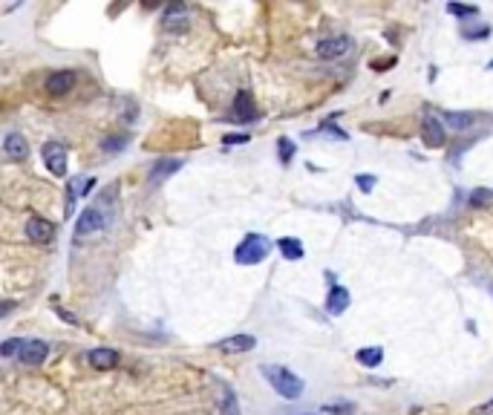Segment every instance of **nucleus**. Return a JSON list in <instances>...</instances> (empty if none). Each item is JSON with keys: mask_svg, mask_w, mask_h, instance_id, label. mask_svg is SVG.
<instances>
[{"mask_svg": "<svg viewBox=\"0 0 493 415\" xmlns=\"http://www.w3.org/2000/svg\"><path fill=\"white\" fill-rule=\"evenodd\" d=\"M76 87V72L72 69H58L47 78V93L50 96H67Z\"/></svg>", "mask_w": 493, "mask_h": 415, "instance_id": "1a4fd4ad", "label": "nucleus"}, {"mask_svg": "<svg viewBox=\"0 0 493 415\" xmlns=\"http://www.w3.org/2000/svg\"><path fill=\"white\" fill-rule=\"evenodd\" d=\"M47 355H50V344H47V340H26L21 355H18V361L23 366H41L43 361H47Z\"/></svg>", "mask_w": 493, "mask_h": 415, "instance_id": "423d86ee", "label": "nucleus"}, {"mask_svg": "<svg viewBox=\"0 0 493 415\" xmlns=\"http://www.w3.org/2000/svg\"><path fill=\"white\" fill-rule=\"evenodd\" d=\"M355 407L352 404H326L323 407V412H352Z\"/></svg>", "mask_w": 493, "mask_h": 415, "instance_id": "c85d7f7f", "label": "nucleus"}, {"mask_svg": "<svg viewBox=\"0 0 493 415\" xmlns=\"http://www.w3.org/2000/svg\"><path fill=\"white\" fill-rule=\"evenodd\" d=\"M3 153H6L12 161H26L29 144H26V139L21 136V133H9V136L3 139Z\"/></svg>", "mask_w": 493, "mask_h": 415, "instance_id": "f8f14e48", "label": "nucleus"}, {"mask_svg": "<svg viewBox=\"0 0 493 415\" xmlns=\"http://www.w3.org/2000/svg\"><path fill=\"white\" fill-rule=\"evenodd\" d=\"M277 251L286 260H303L306 257V248L297 236H283V240H277Z\"/></svg>", "mask_w": 493, "mask_h": 415, "instance_id": "f3484780", "label": "nucleus"}, {"mask_svg": "<svg viewBox=\"0 0 493 415\" xmlns=\"http://www.w3.org/2000/svg\"><path fill=\"white\" fill-rule=\"evenodd\" d=\"M355 361L361 363V366H366V369H375V366H381V361H384V349L381 346H369V349H358V355H355Z\"/></svg>", "mask_w": 493, "mask_h": 415, "instance_id": "a211bd4d", "label": "nucleus"}, {"mask_svg": "<svg viewBox=\"0 0 493 415\" xmlns=\"http://www.w3.org/2000/svg\"><path fill=\"white\" fill-rule=\"evenodd\" d=\"M219 412L222 415H240V401H237L234 390L222 387V395H219Z\"/></svg>", "mask_w": 493, "mask_h": 415, "instance_id": "6ab92c4d", "label": "nucleus"}, {"mask_svg": "<svg viewBox=\"0 0 493 415\" xmlns=\"http://www.w3.org/2000/svg\"><path fill=\"white\" fill-rule=\"evenodd\" d=\"M26 236L32 243H50L52 236H55V228H52V222L41 219V216H32V219L26 222Z\"/></svg>", "mask_w": 493, "mask_h": 415, "instance_id": "9b49d317", "label": "nucleus"}, {"mask_svg": "<svg viewBox=\"0 0 493 415\" xmlns=\"http://www.w3.org/2000/svg\"><path fill=\"white\" fill-rule=\"evenodd\" d=\"M222 142H226V144H245L248 142V133H231V136H226Z\"/></svg>", "mask_w": 493, "mask_h": 415, "instance_id": "cd10ccee", "label": "nucleus"}, {"mask_svg": "<svg viewBox=\"0 0 493 415\" xmlns=\"http://www.w3.org/2000/svg\"><path fill=\"white\" fill-rule=\"evenodd\" d=\"M176 170H182V161H179V159H159V161H153L151 173H147V182L159 185V182L168 179V176H173Z\"/></svg>", "mask_w": 493, "mask_h": 415, "instance_id": "9d476101", "label": "nucleus"}, {"mask_svg": "<svg viewBox=\"0 0 493 415\" xmlns=\"http://www.w3.org/2000/svg\"><path fill=\"white\" fill-rule=\"evenodd\" d=\"M355 182H358V188L366 190V194H369L372 185H375V176H355Z\"/></svg>", "mask_w": 493, "mask_h": 415, "instance_id": "a878e982", "label": "nucleus"}, {"mask_svg": "<svg viewBox=\"0 0 493 415\" xmlns=\"http://www.w3.org/2000/svg\"><path fill=\"white\" fill-rule=\"evenodd\" d=\"M188 26V9L182 3H173L164 9V29L168 32H179V29H185Z\"/></svg>", "mask_w": 493, "mask_h": 415, "instance_id": "dca6fc26", "label": "nucleus"}, {"mask_svg": "<svg viewBox=\"0 0 493 415\" xmlns=\"http://www.w3.org/2000/svg\"><path fill=\"white\" fill-rule=\"evenodd\" d=\"M306 415H315V412H306Z\"/></svg>", "mask_w": 493, "mask_h": 415, "instance_id": "473e14b6", "label": "nucleus"}, {"mask_svg": "<svg viewBox=\"0 0 493 415\" xmlns=\"http://www.w3.org/2000/svg\"><path fill=\"white\" fill-rule=\"evenodd\" d=\"M263 378L272 383V390L280 395V398H286V401H297V398L303 395L306 390V383L300 375H294L292 369L286 366H272V363H265L263 366Z\"/></svg>", "mask_w": 493, "mask_h": 415, "instance_id": "f257e3e1", "label": "nucleus"}, {"mask_svg": "<svg viewBox=\"0 0 493 415\" xmlns=\"http://www.w3.org/2000/svg\"><path fill=\"white\" fill-rule=\"evenodd\" d=\"M113 139H116V136H110L107 142H104V144H101V147H104V150H107V153H113V150H122V147L127 144L124 139H118V142H113Z\"/></svg>", "mask_w": 493, "mask_h": 415, "instance_id": "bb28decb", "label": "nucleus"}, {"mask_svg": "<svg viewBox=\"0 0 493 415\" xmlns=\"http://www.w3.org/2000/svg\"><path fill=\"white\" fill-rule=\"evenodd\" d=\"M470 415H493V398H490L487 404H482V407H473Z\"/></svg>", "mask_w": 493, "mask_h": 415, "instance_id": "c756f323", "label": "nucleus"}, {"mask_svg": "<svg viewBox=\"0 0 493 415\" xmlns=\"http://www.w3.org/2000/svg\"><path fill=\"white\" fill-rule=\"evenodd\" d=\"M23 344L26 340H18V337H9V340H3V346H0V352L6 355V358H12V355H21V349H23Z\"/></svg>", "mask_w": 493, "mask_h": 415, "instance_id": "b1692460", "label": "nucleus"}, {"mask_svg": "<svg viewBox=\"0 0 493 415\" xmlns=\"http://www.w3.org/2000/svg\"><path fill=\"white\" fill-rule=\"evenodd\" d=\"M268 248L272 245H268V240L263 234H248L245 240L234 248V260L240 265H257L268 257Z\"/></svg>", "mask_w": 493, "mask_h": 415, "instance_id": "f03ea898", "label": "nucleus"}, {"mask_svg": "<svg viewBox=\"0 0 493 415\" xmlns=\"http://www.w3.org/2000/svg\"><path fill=\"white\" fill-rule=\"evenodd\" d=\"M461 38L465 41H485V38H490V26H476V29H468V26H461Z\"/></svg>", "mask_w": 493, "mask_h": 415, "instance_id": "4be33fe9", "label": "nucleus"}, {"mask_svg": "<svg viewBox=\"0 0 493 415\" xmlns=\"http://www.w3.org/2000/svg\"><path fill=\"white\" fill-rule=\"evenodd\" d=\"M294 150H297V144H294L292 139H286V136L277 139V153H280V161H283V165H289V161L294 159Z\"/></svg>", "mask_w": 493, "mask_h": 415, "instance_id": "412c9836", "label": "nucleus"}, {"mask_svg": "<svg viewBox=\"0 0 493 415\" xmlns=\"http://www.w3.org/2000/svg\"><path fill=\"white\" fill-rule=\"evenodd\" d=\"M490 199H493V190L479 188V190H473V194H470V208H482V205L490 202Z\"/></svg>", "mask_w": 493, "mask_h": 415, "instance_id": "393cba45", "label": "nucleus"}, {"mask_svg": "<svg viewBox=\"0 0 493 415\" xmlns=\"http://www.w3.org/2000/svg\"><path fill=\"white\" fill-rule=\"evenodd\" d=\"M352 49V41L347 35H335V38H323L318 43V55L323 58V61H335V58L340 55H347Z\"/></svg>", "mask_w": 493, "mask_h": 415, "instance_id": "39448f33", "label": "nucleus"}, {"mask_svg": "<svg viewBox=\"0 0 493 415\" xmlns=\"http://www.w3.org/2000/svg\"><path fill=\"white\" fill-rule=\"evenodd\" d=\"M421 139H424L427 147H444L447 133H444V124L439 122L436 115H424L421 118Z\"/></svg>", "mask_w": 493, "mask_h": 415, "instance_id": "6e6552de", "label": "nucleus"}, {"mask_svg": "<svg viewBox=\"0 0 493 415\" xmlns=\"http://www.w3.org/2000/svg\"><path fill=\"white\" fill-rule=\"evenodd\" d=\"M393 64H395V58H386V61H375L372 67H375L378 72H384V67H393Z\"/></svg>", "mask_w": 493, "mask_h": 415, "instance_id": "7c9ffc66", "label": "nucleus"}, {"mask_svg": "<svg viewBox=\"0 0 493 415\" xmlns=\"http://www.w3.org/2000/svg\"><path fill=\"white\" fill-rule=\"evenodd\" d=\"M447 12L456 14V18H476L479 6H465V3H447Z\"/></svg>", "mask_w": 493, "mask_h": 415, "instance_id": "5701e85b", "label": "nucleus"}, {"mask_svg": "<svg viewBox=\"0 0 493 415\" xmlns=\"http://www.w3.org/2000/svg\"><path fill=\"white\" fill-rule=\"evenodd\" d=\"M444 122L450 127H456V130H465V127L473 124V115L470 113H444Z\"/></svg>", "mask_w": 493, "mask_h": 415, "instance_id": "aec40b11", "label": "nucleus"}, {"mask_svg": "<svg viewBox=\"0 0 493 415\" xmlns=\"http://www.w3.org/2000/svg\"><path fill=\"white\" fill-rule=\"evenodd\" d=\"M487 69H493V61H490V64H487Z\"/></svg>", "mask_w": 493, "mask_h": 415, "instance_id": "2f4dec72", "label": "nucleus"}, {"mask_svg": "<svg viewBox=\"0 0 493 415\" xmlns=\"http://www.w3.org/2000/svg\"><path fill=\"white\" fill-rule=\"evenodd\" d=\"M89 363H93V369H101V372H107V369H116L118 363V352L116 349H107V346H98L89 352Z\"/></svg>", "mask_w": 493, "mask_h": 415, "instance_id": "2eb2a0df", "label": "nucleus"}, {"mask_svg": "<svg viewBox=\"0 0 493 415\" xmlns=\"http://www.w3.org/2000/svg\"><path fill=\"white\" fill-rule=\"evenodd\" d=\"M234 118L237 122H243V124H251V122H257L260 118V110L254 107V98L248 90H240L234 96Z\"/></svg>", "mask_w": 493, "mask_h": 415, "instance_id": "0eeeda50", "label": "nucleus"}, {"mask_svg": "<svg viewBox=\"0 0 493 415\" xmlns=\"http://www.w3.org/2000/svg\"><path fill=\"white\" fill-rule=\"evenodd\" d=\"M104 225H107V219H104V214H101V208H87V211L78 216V222H76V234L78 236H89V234H98V231H104Z\"/></svg>", "mask_w": 493, "mask_h": 415, "instance_id": "20e7f679", "label": "nucleus"}, {"mask_svg": "<svg viewBox=\"0 0 493 415\" xmlns=\"http://www.w3.org/2000/svg\"><path fill=\"white\" fill-rule=\"evenodd\" d=\"M41 156H43V165H47V170L52 176H64L67 173V147L61 142H47L43 144V150H41Z\"/></svg>", "mask_w": 493, "mask_h": 415, "instance_id": "7ed1b4c3", "label": "nucleus"}, {"mask_svg": "<svg viewBox=\"0 0 493 415\" xmlns=\"http://www.w3.org/2000/svg\"><path fill=\"white\" fill-rule=\"evenodd\" d=\"M326 311L329 315H343V311L349 309V291L343 289V286H332L329 289V294H326Z\"/></svg>", "mask_w": 493, "mask_h": 415, "instance_id": "ddd939ff", "label": "nucleus"}, {"mask_svg": "<svg viewBox=\"0 0 493 415\" xmlns=\"http://www.w3.org/2000/svg\"><path fill=\"white\" fill-rule=\"evenodd\" d=\"M257 346V337H251V335H234V337H226V340H219L217 349L222 352H231V355H240V352H248Z\"/></svg>", "mask_w": 493, "mask_h": 415, "instance_id": "4468645a", "label": "nucleus"}]
</instances>
